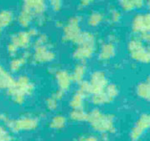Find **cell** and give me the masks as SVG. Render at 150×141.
Here are the masks:
<instances>
[{"label":"cell","mask_w":150,"mask_h":141,"mask_svg":"<svg viewBox=\"0 0 150 141\" xmlns=\"http://www.w3.org/2000/svg\"><path fill=\"white\" fill-rule=\"evenodd\" d=\"M86 121L96 132L101 133L102 135L114 133L116 130L114 117L111 114H105L96 108L88 113Z\"/></svg>","instance_id":"1"},{"label":"cell","mask_w":150,"mask_h":141,"mask_svg":"<svg viewBox=\"0 0 150 141\" xmlns=\"http://www.w3.org/2000/svg\"><path fill=\"white\" fill-rule=\"evenodd\" d=\"M6 125L13 133H18L21 131H30L35 129L38 127L39 120L35 117L23 116L17 119H10Z\"/></svg>","instance_id":"2"},{"label":"cell","mask_w":150,"mask_h":141,"mask_svg":"<svg viewBox=\"0 0 150 141\" xmlns=\"http://www.w3.org/2000/svg\"><path fill=\"white\" fill-rule=\"evenodd\" d=\"M128 51L135 61L144 63L150 62V48H146L140 39H133L129 42Z\"/></svg>","instance_id":"3"},{"label":"cell","mask_w":150,"mask_h":141,"mask_svg":"<svg viewBox=\"0 0 150 141\" xmlns=\"http://www.w3.org/2000/svg\"><path fill=\"white\" fill-rule=\"evenodd\" d=\"M79 16H73L67 20L63 26V40L66 42H73L81 34V20Z\"/></svg>","instance_id":"4"},{"label":"cell","mask_w":150,"mask_h":141,"mask_svg":"<svg viewBox=\"0 0 150 141\" xmlns=\"http://www.w3.org/2000/svg\"><path fill=\"white\" fill-rule=\"evenodd\" d=\"M35 90V86L33 82L27 76H20L17 80H15V85L7 90V92H18L22 95L29 96L31 95Z\"/></svg>","instance_id":"5"},{"label":"cell","mask_w":150,"mask_h":141,"mask_svg":"<svg viewBox=\"0 0 150 141\" xmlns=\"http://www.w3.org/2000/svg\"><path fill=\"white\" fill-rule=\"evenodd\" d=\"M88 81L90 85L91 95L103 92L108 85L106 74L101 71H96L91 73Z\"/></svg>","instance_id":"6"},{"label":"cell","mask_w":150,"mask_h":141,"mask_svg":"<svg viewBox=\"0 0 150 141\" xmlns=\"http://www.w3.org/2000/svg\"><path fill=\"white\" fill-rule=\"evenodd\" d=\"M150 128V114L144 113L138 118L132 129L130 138L132 141H138L144 135L145 131Z\"/></svg>","instance_id":"7"},{"label":"cell","mask_w":150,"mask_h":141,"mask_svg":"<svg viewBox=\"0 0 150 141\" xmlns=\"http://www.w3.org/2000/svg\"><path fill=\"white\" fill-rule=\"evenodd\" d=\"M54 58H55V54L52 50L50 49L48 45L35 46V50L33 53V60L36 63L39 64L48 63L52 62Z\"/></svg>","instance_id":"8"},{"label":"cell","mask_w":150,"mask_h":141,"mask_svg":"<svg viewBox=\"0 0 150 141\" xmlns=\"http://www.w3.org/2000/svg\"><path fill=\"white\" fill-rule=\"evenodd\" d=\"M96 50V45H80L73 52L74 59L83 62L93 55Z\"/></svg>","instance_id":"9"},{"label":"cell","mask_w":150,"mask_h":141,"mask_svg":"<svg viewBox=\"0 0 150 141\" xmlns=\"http://www.w3.org/2000/svg\"><path fill=\"white\" fill-rule=\"evenodd\" d=\"M31 39L32 37L30 36L28 30L19 31L11 36L10 43L13 44L18 50L27 49L30 45Z\"/></svg>","instance_id":"10"},{"label":"cell","mask_w":150,"mask_h":141,"mask_svg":"<svg viewBox=\"0 0 150 141\" xmlns=\"http://www.w3.org/2000/svg\"><path fill=\"white\" fill-rule=\"evenodd\" d=\"M55 80L59 89L66 92L71 86V75L66 70H58L55 72Z\"/></svg>","instance_id":"11"},{"label":"cell","mask_w":150,"mask_h":141,"mask_svg":"<svg viewBox=\"0 0 150 141\" xmlns=\"http://www.w3.org/2000/svg\"><path fill=\"white\" fill-rule=\"evenodd\" d=\"M24 3V6L35 14V16H39L41 14H45L46 10V0H22Z\"/></svg>","instance_id":"12"},{"label":"cell","mask_w":150,"mask_h":141,"mask_svg":"<svg viewBox=\"0 0 150 141\" xmlns=\"http://www.w3.org/2000/svg\"><path fill=\"white\" fill-rule=\"evenodd\" d=\"M35 17V14L32 13L31 10H30L27 8H25V7H23L22 9L20 10L19 13H18L17 21H18V25H20L21 27L28 28L32 24Z\"/></svg>","instance_id":"13"},{"label":"cell","mask_w":150,"mask_h":141,"mask_svg":"<svg viewBox=\"0 0 150 141\" xmlns=\"http://www.w3.org/2000/svg\"><path fill=\"white\" fill-rule=\"evenodd\" d=\"M15 85V79L0 65V90H8Z\"/></svg>","instance_id":"14"},{"label":"cell","mask_w":150,"mask_h":141,"mask_svg":"<svg viewBox=\"0 0 150 141\" xmlns=\"http://www.w3.org/2000/svg\"><path fill=\"white\" fill-rule=\"evenodd\" d=\"M115 54H116V48L114 44L112 42L105 43L101 46L98 58L102 62H107L111 58H112Z\"/></svg>","instance_id":"15"},{"label":"cell","mask_w":150,"mask_h":141,"mask_svg":"<svg viewBox=\"0 0 150 141\" xmlns=\"http://www.w3.org/2000/svg\"><path fill=\"white\" fill-rule=\"evenodd\" d=\"M30 54L29 52H25L24 55H20V56H14L12 59V61L9 63V69L12 72H19L26 62L28 59L30 57Z\"/></svg>","instance_id":"16"},{"label":"cell","mask_w":150,"mask_h":141,"mask_svg":"<svg viewBox=\"0 0 150 141\" xmlns=\"http://www.w3.org/2000/svg\"><path fill=\"white\" fill-rule=\"evenodd\" d=\"M76 45H96V40L95 35L89 31L81 32L77 38L72 42Z\"/></svg>","instance_id":"17"},{"label":"cell","mask_w":150,"mask_h":141,"mask_svg":"<svg viewBox=\"0 0 150 141\" xmlns=\"http://www.w3.org/2000/svg\"><path fill=\"white\" fill-rule=\"evenodd\" d=\"M86 73V67L84 63L81 62L76 66V67L74 68L71 75L72 82L80 84L81 81H84V77Z\"/></svg>","instance_id":"18"},{"label":"cell","mask_w":150,"mask_h":141,"mask_svg":"<svg viewBox=\"0 0 150 141\" xmlns=\"http://www.w3.org/2000/svg\"><path fill=\"white\" fill-rule=\"evenodd\" d=\"M85 96L83 93L81 92H76L70 101V106L72 109H83L85 104Z\"/></svg>","instance_id":"19"},{"label":"cell","mask_w":150,"mask_h":141,"mask_svg":"<svg viewBox=\"0 0 150 141\" xmlns=\"http://www.w3.org/2000/svg\"><path fill=\"white\" fill-rule=\"evenodd\" d=\"M112 101L113 100L108 96L107 92H105V90L102 92L91 95V103L96 106L108 104Z\"/></svg>","instance_id":"20"},{"label":"cell","mask_w":150,"mask_h":141,"mask_svg":"<svg viewBox=\"0 0 150 141\" xmlns=\"http://www.w3.org/2000/svg\"><path fill=\"white\" fill-rule=\"evenodd\" d=\"M14 20L13 13L8 9H4L0 11V27L6 28L12 24Z\"/></svg>","instance_id":"21"},{"label":"cell","mask_w":150,"mask_h":141,"mask_svg":"<svg viewBox=\"0 0 150 141\" xmlns=\"http://www.w3.org/2000/svg\"><path fill=\"white\" fill-rule=\"evenodd\" d=\"M137 93L141 98L150 101V83L147 81L138 84L137 87Z\"/></svg>","instance_id":"22"},{"label":"cell","mask_w":150,"mask_h":141,"mask_svg":"<svg viewBox=\"0 0 150 141\" xmlns=\"http://www.w3.org/2000/svg\"><path fill=\"white\" fill-rule=\"evenodd\" d=\"M104 19L103 13L99 11H94L91 12L87 18V23L91 27H96L102 24V22Z\"/></svg>","instance_id":"23"},{"label":"cell","mask_w":150,"mask_h":141,"mask_svg":"<svg viewBox=\"0 0 150 141\" xmlns=\"http://www.w3.org/2000/svg\"><path fill=\"white\" fill-rule=\"evenodd\" d=\"M66 117L62 116V115H57L54 116L50 123V128L55 130H60L62 129L66 125Z\"/></svg>","instance_id":"24"},{"label":"cell","mask_w":150,"mask_h":141,"mask_svg":"<svg viewBox=\"0 0 150 141\" xmlns=\"http://www.w3.org/2000/svg\"><path fill=\"white\" fill-rule=\"evenodd\" d=\"M88 113H86L83 109H72L70 113V118L75 122H85L87 120Z\"/></svg>","instance_id":"25"},{"label":"cell","mask_w":150,"mask_h":141,"mask_svg":"<svg viewBox=\"0 0 150 141\" xmlns=\"http://www.w3.org/2000/svg\"><path fill=\"white\" fill-rule=\"evenodd\" d=\"M105 92H107L108 96L112 98V100H114V98L118 95V87L114 85V84H108L107 87L105 88Z\"/></svg>","instance_id":"26"},{"label":"cell","mask_w":150,"mask_h":141,"mask_svg":"<svg viewBox=\"0 0 150 141\" xmlns=\"http://www.w3.org/2000/svg\"><path fill=\"white\" fill-rule=\"evenodd\" d=\"M79 92L83 93L85 96L86 97L87 95H90V85H89V81H83L79 84Z\"/></svg>","instance_id":"27"},{"label":"cell","mask_w":150,"mask_h":141,"mask_svg":"<svg viewBox=\"0 0 150 141\" xmlns=\"http://www.w3.org/2000/svg\"><path fill=\"white\" fill-rule=\"evenodd\" d=\"M12 136L4 126L0 125V141H11Z\"/></svg>","instance_id":"28"},{"label":"cell","mask_w":150,"mask_h":141,"mask_svg":"<svg viewBox=\"0 0 150 141\" xmlns=\"http://www.w3.org/2000/svg\"><path fill=\"white\" fill-rule=\"evenodd\" d=\"M58 102L59 101H57L53 96L50 97L46 100V107H47V108L50 111L55 110L57 108V106H58Z\"/></svg>","instance_id":"29"},{"label":"cell","mask_w":150,"mask_h":141,"mask_svg":"<svg viewBox=\"0 0 150 141\" xmlns=\"http://www.w3.org/2000/svg\"><path fill=\"white\" fill-rule=\"evenodd\" d=\"M117 1L120 3L122 8L126 11H130L134 9L132 0H117Z\"/></svg>","instance_id":"30"},{"label":"cell","mask_w":150,"mask_h":141,"mask_svg":"<svg viewBox=\"0 0 150 141\" xmlns=\"http://www.w3.org/2000/svg\"><path fill=\"white\" fill-rule=\"evenodd\" d=\"M121 14L120 13L118 12L117 9H112L110 11L109 13V20L112 22V23H117L120 20Z\"/></svg>","instance_id":"31"},{"label":"cell","mask_w":150,"mask_h":141,"mask_svg":"<svg viewBox=\"0 0 150 141\" xmlns=\"http://www.w3.org/2000/svg\"><path fill=\"white\" fill-rule=\"evenodd\" d=\"M48 36L46 35H40L37 36V39L35 41V46L37 45H44L48 44Z\"/></svg>","instance_id":"32"},{"label":"cell","mask_w":150,"mask_h":141,"mask_svg":"<svg viewBox=\"0 0 150 141\" xmlns=\"http://www.w3.org/2000/svg\"><path fill=\"white\" fill-rule=\"evenodd\" d=\"M50 5L54 12H58L61 9L62 7V0H48Z\"/></svg>","instance_id":"33"},{"label":"cell","mask_w":150,"mask_h":141,"mask_svg":"<svg viewBox=\"0 0 150 141\" xmlns=\"http://www.w3.org/2000/svg\"><path fill=\"white\" fill-rule=\"evenodd\" d=\"M78 141H108V140H106L105 138L102 139L101 140L93 135H82L79 138Z\"/></svg>","instance_id":"34"},{"label":"cell","mask_w":150,"mask_h":141,"mask_svg":"<svg viewBox=\"0 0 150 141\" xmlns=\"http://www.w3.org/2000/svg\"><path fill=\"white\" fill-rule=\"evenodd\" d=\"M18 49L12 43H9L8 45V54L11 55V56H16L17 55V53H18Z\"/></svg>","instance_id":"35"},{"label":"cell","mask_w":150,"mask_h":141,"mask_svg":"<svg viewBox=\"0 0 150 141\" xmlns=\"http://www.w3.org/2000/svg\"><path fill=\"white\" fill-rule=\"evenodd\" d=\"M65 93V92L64 91H62V90H60V89H58L57 91H55V92L53 93V97H54L57 101H60L62 98H63V97H64V94Z\"/></svg>","instance_id":"36"},{"label":"cell","mask_w":150,"mask_h":141,"mask_svg":"<svg viewBox=\"0 0 150 141\" xmlns=\"http://www.w3.org/2000/svg\"><path fill=\"white\" fill-rule=\"evenodd\" d=\"M9 120H10V118H9V117L7 113H0V122L7 124L9 122Z\"/></svg>","instance_id":"37"},{"label":"cell","mask_w":150,"mask_h":141,"mask_svg":"<svg viewBox=\"0 0 150 141\" xmlns=\"http://www.w3.org/2000/svg\"><path fill=\"white\" fill-rule=\"evenodd\" d=\"M95 0H79V3H80V5L82 7H86L89 6L91 3H93Z\"/></svg>","instance_id":"38"},{"label":"cell","mask_w":150,"mask_h":141,"mask_svg":"<svg viewBox=\"0 0 150 141\" xmlns=\"http://www.w3.org/2000/svg\"><path fill=\"white\" fill-rule=\"evenodd\" d=\"M28 32H29V34H30V36L32 37V38L39 35V32H38L36 28H30V29L28 30Z\"/></svg>","instance_id":"39"},{"label":"cell","mask_w":150,"mask_h":141,"mask_svg":"<svg viewBox=\"0 0 150 141\" xmlns=\"http://www.w3.org/2000/svg\"><path fill=\"white\" fill-rule=\"evenodd\" d=\"M2 31H3V28L0 27V37H1V35H2Z\"/></svg>","instance_id":"40"},{"label":"cell","mask_w":150,"mask_h":141,"mask_svg":"<svg viewBox=\"0 0 150 141\" xmlns=\"http://www.w3.org/2000/svg\"><path fill=\"white\" fill-rule=\"evenodd\" d=\"M148 5L150 7V0H149V1H148Z\"/></svg>","instance_id":"41"}]
</instances>
